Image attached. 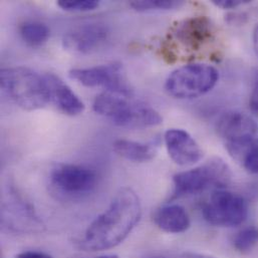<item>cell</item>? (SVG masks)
Returning a JSON list of instances; mask_svg holds the SVG:
<instances>
[{
    "mask_svg": "<svg viewBox=\"0 0 258 258\" xmlns=\"http://www.w3.org/2000/svg\"><path fill=\"white\" fill-rule=\"evenodd\" d=\"M142 204L138 194L129 187L119 190L108 209L88 227L80 247L88 251H101L121 244L139 223Z\"/></svg>",
    "mask_w": 258,
    "mask_h": 258,
    "instance_id": "6da1fadb",
    "label": "cell"
},
{
    "mask_svg": "<svg viewBox=\"0 0 258 258\" xmlns=\"http://www.w3.org/2000/svg\"><path fill=\"white\" fill-rule=\"evenodd\" d=\"M0 85L3 93L19 108L35 111L50 102V89L45 76L25 68H7L0 72Z\"/></svg>",
    "mask_w": 258,
    "mask_h": 258,
    "instance_id": "7a4b0ae2",
    "label": "cell"
},
{
    "mask_svg": "<svg viewBox=\"0 0 258 258\" xmlns=\"http://www.w3.org/2000/svg\"><path fill=\"white\" fill-rule=\"evenodd\" d=\"M228 165L220 158H212L204 164L173 177L172 199L201 194L209 189H224L231 180Z\"/></svg>",
    "mask_w": 258,
    "mask_h": 258,
    "instance_id": "3957f363",
    "label": "cell"
},
{
    "mask_svg": "<svg viewBox=\"0 0 258 258\" xmlns=\"http://www.w3.org/2000/svg\"><path fill=\"white\" fill-rule=\"evenodd\" d=\"M218 80L219 72L214 67L207 63H191L172 72L165 83V89L176 99H195L210 92Z\"/></svg>",
    "mask_w": 258,
    "mask_h": 258,
    "instance_id": "277c9868",
    "label": "cell"
},
{
    "mask_svg": "<svg viewBox=\"0 0 258 258\" xmlns=\"http://www.w3.org/2000/svg\"><path fill=\"white\" fill-rule=\"evenodd\" d=\"M98 185V174L89 166L57 164L49 174L51 191L60 198L81 199L93 193Z\"/></svg>",
    "mask_w": 258,
    "mask_h": 258,
    "instance_id": "5b68a950",
    "label": "cell"
},
{
    "mask_svg": "<svg viewBox=\"0 0 258 258\" xmlns=\"http://www.w3.org/2000/svg\"><path fill=\"white\" fill-rule=\"evenodd\" d=\"M258 126L248 115L231 111L224 113L218 120L217 132L229 155L242 163L249 147L256 139Z\"/></svg>",
    "mask_w": 258,
    "mask_h": 258,
    "instance_id": "8992f818",
    "label": "cell"
},
{
    "mask_svg": "<svg viewBox=\"0 0 258 258\" xmlns=\"http://www.w3.org/2000/svg\"><path fill=\"white\" fill-rule=\"evenodd\" d=\"M206 222L217 227H236L248 216V203L243 196L226 189H217L203 205Z\"/></svg>",
    "mask_w": 258,
    "mask_h": 258,
    "instance_id": "52a82bcc",
    "label": "cell"
},
{
    "mask_svg": "<svg viewBox=\"0 0 258 258\" xmlns=\"http://www.w3.org/2000/svg\"><path fill=\"white\" fill-rule=\"evenodd\" d=\"M69 76L87 88H103L105 92L120 94L131 98L133 91L123 66L120 62L86 69H73Z\"/></svg>",
    "mask_w": 258,
    "mask_h": 258,
    "instance_id": "ba28073f",
    "label": "cell"
},
{
    "mask_svg": "<svg viewBox=\"0 0 258 258\" xmlns=\"http://www.w3.org/2000/svg\"><path fill=\"white\" fill-rule=\"evenodd\" d=\"M110 35L106 24L90 22L78 25L69 30L62 38L63 47L78 54H89L105 44Z\"/></svg>",
    "mask_w": 258,
    "mask_h": 258,
    "instance_id": "9c48e42d",
    "label": "cell"
},
{
    "mask_svg": "<svg viewBox=\"0 0 258 258\" xmlns=\"http://www.w3.org/2000/svg\"><path fill=\"white\" fill-rule=\"evenodd\" d=\"M214 34V25L206 16L186 18L174 26L172 35L185 50L196 51L209 42Z\"/></svg>",
    "mask_w": 258,
    "mask_h": 258,
    "instance_id": "30bf717a",
    "label": "cell"
},
{
    "mask_svg": "<svg viewBox=\"0 0 258 258\" xmlns=\"http://www.w3.org/2000/svg\"><path fill=\"white\" fill-rule=\"evenodd\" d=\"M164 141L170 158L179 166H192L203 158L202 149L185 130H168L164 135Z\"/></svg>",
    "mask_w": 258,
    "mask_h": 258,
    "instance_id": "8fae6325",
    "label": "cell"
},
{
    "mask_svg": "<svg viewBox=\"0 0 258 258\" xmlns=\"http://www.w3.org/2000/svg\"><path fill=\"white\" fill-rule=\"evenodd\" d=\"M163 118L153 108L131 102L114 120L113 123L122 128L144 129L161 125Z\"/></svg>",
    "mask_w": 258,
    "mask_h": 258,
    "instance_id": "7c38bea8",
    "label": "cell"
},
{
    "mask_svg": "<svg viewBox=\"0 0 258 258\" xmlns=\"http://www.w3.org/2000/svg\"><path fill=\"white\" fill-rule=\"evenodd\" d=\"M46 78L50 89V102L63 114L78 116L85 111L86 106L84 102L67 84L52 74L46 75Z\"/></svg>",
    "mask_w": 258,
    "mask_h": 258,
    "instance_id": "4fadbf2b",
    "label": "cell"
},
{
    "mask_svg": "<svg viewBox=\"0 0 258 258\" xmlns=\"http://www.w3.org/2000/svg\"><path fill=\"white\" fill-rule=\"evenodd\" d=\"M154 222L159 229L172 234L183 233L191 225L186 209L178 204L160 207L154 214Z\"/></svg>",
    "mask_w": 258,
    "mask_h": 258,
    "instance_id": "5bb4252c",
    "label": "cell"
},
{
    "mask_svg": "<svg viewBox=\"0 0 258 258\" xmlns=\"http://www.w3.org/2000/svg\"><path fill=\"white\" fill-rule=\"evenodd\" d=\"M114 151L126 160L137 163H145L153 160L158 153L156 142L141 143L126 139H119L113 144Z\"/></svg>",
    "mask_w": 258,
    "mask_h": 258,
    "instance_id": "9a60e30c",
    "label": "cell"
},
{
    "mask_svg": "<svg viewBox=\"0 0 258 258\" xmlns=\"http://www.w3.org/2000/svg\"><path fill=\"white\" fill-rule=\"evenodd\" d=\"M130 99L120 94L104 92L95 99L93 109L97 114L113 120L129 105Z\"/></svg>",
    "mask_w": 258,
    "mask_h": 258,
    "instance_id": "2e32d148",
    "label": "cell"
},
{
    "mask_svg": "<svg viewBox=\"0 0 258 258\" xmlns=\"http://www.w3.org/2000/svg\"><path fill=\"white\" fill-rule=\"evenodd\" d=\"M22 40L30 46H41L48 40L50 29L48 26L39 21L24 22L19 29Z\"/></svg>",
    "mask_w": 258,
    "mask_h": 258,
    "instance_id": "e0dca14e",
    "label": "cell"
},
{
    "mask_svg": "<svg viewBox=\"0 0 258 258\" xmlns=\"http://www.w3.org/2000/svg\"><path fill=\"white\" fill-rule=\"evenodd\" d=\"M232 243L238 252H250L258 244L257 226L250 225L242 228L235 234Z\"/></svg>",
    "mask_w": 258,
    "mask_h": 258,
    "instance_id": "ac0fdd59",
    "label": "cell"
},
{
    "mask_svg": "<svg viewBox=\"0 0 258 258\" xmlns=\"http://www.w3.org/2000/svg\"><path fill=\"white\" fill-rule=\"evenodd\" d=\"M183 5V1L175 0H140L132 1L130 6L139 12H148L154 10H171Z\"/></svg>",
    "mask_w": 258,
    "mask_h": 258,
    "instance_id": "d6986e66",
    "label": "cell"
},
{
    "mask_svg": "<svg viewBox=\"0 0 258 258\" xmlns=\"http://www.w3.org/2000/svg\"><path fill=\"white\" fill-rule=\"evenodd\" d=\"M57 5L66 11L86 12L97 9L100 2L97 0H59Z\"/></svg>",
    "mask_w": 258,
    "mask_h": 258,
    "instance_id": "ffe728a7",
    "label": "cell"
},
{
    "mask_svg": "<svg viewBox=\"0 0 258 258\" xmlns=\"http://www.w3.org/2000/svg\"><path fill=\"white\" fill-rule=\"evenodd\" d=\"M244 168L251 174H258V139L249 147L242 161Z\"/></svg>",
    "mask_w": 258,
    "mask_h": 258,
    "instance_id": "44dd1931",
    "label": "cell"
},
{
    "mask_svg": "<svg viewBox=\"0 0 258 258\" xmlns=\"http://www.w3.org/2000/svg\"><path fill=\"white\" fill-rule=\"evenodd\" d=\"M249 108L250 111L258 117V69L255 70L253 75L252 90L249 98Z\"/></svg>",
    "mask_w": 258,
    "mask_h": 258,
    "instance_id": "7402d4cb",
    "label": "cell"
},
{
    "mask_svg": "<svg viewBox=\"0 0 258 258\" xmlns=\"http://www.w3.org/2000/svg\"><path fill=\"white\" fill-rule=\"evenodd\" d=\"M249 1H241V0H213L212 3L222 9H231L236 8L240 5L248 3Z\"/></svg>",
    "mask_w": 258,
    "mask_h": 258,
    "instance_id": "603a6c76",
    "label": "cell"
},
{
    "mask_svg": "<svg viewBox=\"0 0 258 258\" xmlns=\"http://www.w3.org/2000/svg\"><path fill=\"white\" fill-rule=\"evenodd\" d=\"M15 258H52L50 255L41 252V251H34V250H29V251H23L18 253Z\"/></svg>",
    "mask_w": 258,
    "mask_h": 258,
    "instance_id": "cb8c5ba5",
    "label": "cell"
},
{
    "mask_svg": "<svg viewBox=\"0 0 258 258\" xmlns=\"http://www.w3.org/2000/svg\"><path fill=\"white\" fill-rule=\"evenodd\" d=\"M252 39H253V48H254V51H255V53L258 56V24L254 28Z\"/></svg>",
    "mask_w": 258,
    "mask_h": 258,
    "instance_id": "d4e9b609",
    "label": "cell"
},
{
    "mask_svg": "<svg viewBox=\"0 0 258 258\" xmlns=\"http://www.w3.org/2000/svg\"><path fill=\"white\" fill-rule=\"evenodd\" d=\"M185 258H216L209 254H201V253H189Z\"/></svg>",
    "mask_w": 258,
    "mask_h": 258,
    "instance_id": "484cf974",
    "label": "cell"
},
{
    "mask_svg": "<svg viewBox=\"0 0 258 258\" xmlns=\"http://www.w3.org/2000/svg\"><path fill=\"white\" fill-rule=\"evenodd\" d=\"M95 258H119V256H118V255H115V254H109V255H102V256Z\"/></svg>",
    "mask_w": 258,
    "mask_h": 258,
    "instance_id": "4316f807",
    "label": "cell"
},
{
    "mask_svg": "<svg viewBox=\"0 0 258 258\" xmlns=\"http://www.w3.org/2000/svg\"><path fill=\"white\" fill-rule=\"evenodd\" d=\"M149 258H166V257H163V256H153V257H149Z\"/></svg>",
    "mask_w": 258,
    "mask_h": 258,
    "instance_id": "83f0119b",
    "label": "cell"
}]
</instances>
